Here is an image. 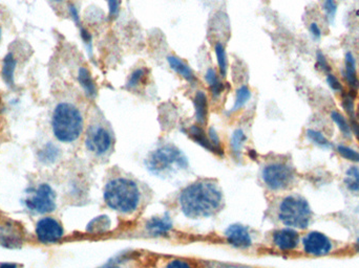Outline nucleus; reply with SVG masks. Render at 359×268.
Wrapping results in <instances>:
<instances>
[{"label": "nucleus", "instance_id": "obj_45", "mask_svg": "<svg viewBox=\"0 0 359 268\" xmlns=\"http://www.w3.org/2000/svg\"><path fill=\"white\" fill-rule=\"evenodd\" d=\"M53 1H56V2H61V1H63V0H53Z\"/></svg>", "mask_w": 359, "mask_h": 268}, {"label": "nucleus", "instance_id": "obj_1", "mask_svg": "<svg viewBox=\"0 0 359 268\" xmlns=\"http://www.w3.org/2000/svg\"><path fill=\"white\" fill-rule=\"evenodd\" d=\"M223 196L216 184L199 181L187 186L180 196L183 213L186 217L197 219L215 215L222 206Z\"/></svg>", "mask_w": 359, "mask_h": 268}, {"label": "nucleus", "instance_id": "obj_13", "mask_svg": "<svg viewBox=\"0 0 359 268\" xmlns=\"http://www.w3.org/2000/svg\"><path fill=\"white\" fill-rule=\"evenodd\" d=\"M273 241L274 244L281 250L289 251L296 248L298 245L299 236L294 230L285 229L274 233Z\"/></svg>", "mask_w": 359, "mask_h": 268}, {"label": "nucleus", "instance_id": "obj_38", "mask_svg": "<svg viewBox=\"0 0 359 268\" xmlns=\"http://www.w3.org/2000/svg\"><path fill=\"white\" fill-rule=\"evenodd\" d=\"M327 82H328L329 86L333 89L334 91H342V90H344V87H342V85L340 84L338 79L335 76L328 74L327 75Z\"/></svg>", "mask_w": 359, "mask_h": 268}, {"label": "nucleus", "instance_id": "obj_23", "mask_svg": "<svg viewBox=\"0 0 359 268\" xmlns=\"http://www.w3.org/2000/svg\"><path fill=\"white\" fill-rule=\"evenodd\" d=\"M215 53L216 56V61H217V65H218V69H219V74L223 78H225L227 76L228 72V59H227V54L225 51V47L222 43L217 42L215 45Z\"/></svg>", "mask_w": 359, "mask_h": 268}, {"label": "nucleus", "instance_id": "obj_43", "mask_svg": "<svg viewBox=\"0 0 359 268\" xmlns=\"http://www.w3.org/2000/svg\"><path fill=\"white\" fill-rule=\"evenodd\" d=\"M18 265L14 263H2L0 264V268H17Z\"/></svg>", "mask_w": 359, "mask_h": 268}, {"label": "nucleus", "instance_id": "obj_22", "mask_svg": "<svg viewBox=\"0 0 359 268\" xmlns=\"http://www.w3.org/2000/svg\"><path fill=\"white\" fill-rule=\"evenodd\" d=\"M250 99H251L250 88L247 85H242L238 90H236L234 104H233V107H232L231 111L235 112V111L242 109L245 105L249 102Z\"/></svg>", "mask_w": 359, "mask_h": 268}, {"label": "nucleus", "instance_id": "obj_5", "mask_svg": "<svg viewBox=\"0 0 359 268\" xmlns=\"http://www.w3.org/2000/svg\"><path fill=\"white\" fill-rule=\"evenodd\" d=\"M279 217L287 226L307 229L312 218V210L308 201L298 196L286 197L280 206Z\"/></svg>", "mask_w": 359, "mask_h": 268}, {"label": "nucleus", "instance_id": "obj_29", "mask_svg": "<svg viewBox=\"0 0 359 268\" xmlns=\"http://www.w3.org/2000/svg\"><path fill=\"white\" fill-rule=\"evenodd\" d=\"M331 118H332L334 123L337 125V127L339 128V130H340L342 134H344L347 137L351 136V132H352V130H351V126L349 125V123L347 121V119L344 118V116L340 115V113L337 112V111H332L331 112Z\"/></svg>", "mask_w": 359, "mask_h": 268}, {"label": "nucleus", "instance_id": "obj_26", "mask_svg": "<svg viewBox=\"0 0 359 268\" xmlns=\"http://www.w3.org/2000/svg\"><path fill=\"white\" fill-rule=\"evenodd\" d=\"M58 155H59V149L57 148L55 145L48 143L44 146V148L40 151L39 158L41 161L48 164V162L55 161L57 157H58Z\"/></svg>", "mask_w": 359, "mask_h": 268}, {"label": "nucleus", "instance_id": "obj_47", "mask_svg": "<svg viewBox=\"0 0 359 268\" xmlns=\"http://www.w3.org/2000/svg\"><path fill=\"white\" fill-rule=\"evenodd\" d=\"M109 268H120V267H117V266H113V267H109Z\"/></svg>", "mask_w": 359, "mask_h": 268}, {"label": "nucleus", "instance_id": "obj_10", "mask_svg": "<svg viewBox=\"0 0 359 268\" xmlns=\"http://www.w3.org/2000/svg\"><path fill=\"white\" fill-rule=\"evenodd\" d=\"M36 235L40 242L54 243L62 238L63 227L54 218L46 217L37 223Z\"/></svg>", "mask_w": 359, "mask_h": 268}, {"label": "nucleus", "instance_id": "obj_35", "mask_svg": "<svg viewBox=\"0 0 359 268\" xmlns=\"http://www.w3.org/2000/svg\"><path fill=\"white\" fill-rule=\"evenodd\" d=\"M316 62H317V66L320 67L322 70H323L325 74L327 75L330 74V71H331L330 65H329L327 59H325L324 55L321 51H318L316 53Z\"/></svg>", "mask_w": 359, "mask_h": 268}, {"label": "nucleus", "instance_id": "obj_30", "mask_svg": "<svg viewBox=\"0 0 359 268\" xmlns=\"http://www.w3.org/2000/svg\"><path fill=\"white\" fill-rule=\"evenodd\" d=\"M307 137L308 139L313 142L314 144L321 146V147H324V148H330L331 147V143L327 140V137H324L323 133L316 131V130L313 129H308L307 130Z\"/></svg>", "mask_w": 359, "mask_h": 268}, {"label": "nucleus", "instance_id": "obj_44", "mask_svg": "<svg viewBox=\"0 0 359 268\" xmlns=\"http://www.w3.org/2000/svg\"><path fill=\"white\" fill-rule=\"evenodd\" d=\"M355 248H356V250H357V251H359V238L357 239V241H356V243H355Z\"/></svg>", "mask_w": 359, "mask_h": 268}, {"label": "nucleus", "instance_id": "obj_17", "mask_svg": "<svg viewBox=\"0 0 359 268\" xmlns=\"http://www.w3.org/2000/svg\"><path fill=\"white\" fill-rule=\"evenodd\" d=\"M78 82L82 87V89L84 90L85 94L91 97V99H94V97L97 96V86L95 81L91 75V72L85 67H80L79 71H78Z\"/></svg>", "mask_w": 359, "mask_h": 268}, {"label": "nucleus", "instance_id": "obj_39", "mask_svg": "<svg viewBox=\"0 0 359 268\" xmlns=\"http://www.w3.org/2000/svg\"><path fill=\"white\" fill-rule=\"evenodd\" d=\"M69 13H70V16L71 18L72 19V21L75 22L76 26H80L81 24V19H80V16H79V12L77 10V7L74 5V4H69Z\"/></svg>", "mask_w": 359, "mask_h": 268}, {"label": "nucleus", "instance_id": "obj_42", "mask_svg": "<svg viewBox=\"0 0 359 268\" xmlns=\"http://www.w3.org/2000/svg\"><path fill=\"white\" fill-rule=\"evenodd\" d=\"M351 130H353L355 136L357 137V140L359 141V123L355 119V118L351 119Z\"/></svg>", "mask_w": 359, "mask_h": 268}, {"label": "nucleus", "instance_id": "obj_25", "mask_svg": "<svg viewBox=\"0 0 359 268\" xmlns=\"http://www.w3.org/2000/svg\"><path fill=\"white\" fill-rule=\"evenodd\" d=\"M345 183L351 192L359 193V168L351 167L348 170Z\"/></svg>", "mask_w": 359, "mask_h": 268}, {"label": "nucleus", "instance_id": "obj_4", "mask_svg": "<svg viewBox=\"0 0 359 268\" xmlns=\"http://www.w3.org/2000/svg\"><path fill=\"white\" fill-rule=\"evenodd\" d=\"M148 170L156 175H164L179 169H186L188 162L184 154L175 146L166 145L153 151L146 160Z\"/></svg>", "mask_w": 359, "mask_h": 268}, {"label": "nucleus", "instance_id": "obj_8", "mask_svg": "<svg viewBox=\"0 0 359 268\" xmlns=\"http://www.w3.org/2000/svg\"><path fill=\"white\" fill-rule=\"evenodd\" d=\"M111 136L110 133L103 127H94L89 130L85 145L86 148L94 152L97 155H103L111 147Z\"/></svg>", "mask_w": 359, "mask_h": 268}, {"label": "nucleus", "instance_id": "obj_19", "mask_svg": "<svg viewBox=\"0 0 359 268\" xmlns=\"http://www.w3.org/2000/svg\"><path fill=\"white\" fill-rule=\"evenodd\" d=\"M15 68H16V59L12 53L6 54L2 62L1 75L4 83L9 87H14L15 85Z\"/></svg>", "mask_w": 359, "mask_h": 268}, {"label": "nucleus", "instance_id": "obj_28", "mask_svg": "<svg viewBox=\"0 0 359 268\" xmlns=\"http://www.w3.org/2000/svg\"><path fill=\"white\" fill-rule=\"evenodd\" d=\"M146 77V70L144 68H137L135 69L132 74H130L127 83H126V87L128 89H135L138 86H140L143 81Z\"/></svg>", "mask_w": 359, "mask_h": 268}, {"label": "nucleus", "instance_id": "obj_40", "mask_svg": "<svg viewBox=\"0 0 359 268\" xmlns=\"http://www.w3.org/2000/svg\"><path fill=\"white\" fill-rule=\"evenodd\" d=\"M309 30H310V32H311V35L313 36V38L315 40H320L321 39L322 30H321V28L318 27V24L316 22H312L311 24H310Z\"/></svg>", "mask_w": 359, "mask_h": 268}, {"label": "nucleus", "instance_id": "obj_27", "mask_svg": "<svg viewBox=\"0 0 359 268\" xmlns=\"http://www.w3.org/2000/svg\"><path fill=\"white\" fill-rule=\"evenodd\" d=\"M109 224H110V221H109L108 217H106V216L98 217V218L94 219V220L88 224L87 231L91 233H101V232L108 230Z\"/></svg>", "mask_w": 359, "mask_h": 268}, {"label": "nucleus", "instance_id": "obj_9", "mask_svg": "<svg viewBox=\"0 0 359 268\" xmlns=\"http://www.w3.org/2000/svg\"><path fill=\"white\" fill-rule=\"evenodd\" d=\"M304 249L308 255L324 256L332 249V242L324 234L320 232L309 233L303 240Z\"/></svg>", "mask_w": 359, "mask_h": 268}, {"label": "nucleus", "instance_id": "obj_16", "mask_svg": "<svg viewBox=\"0 0 359 268\" xmlns=\"http://www.w3.org/2000/svg\"><path fill=\"white\" fill-rule=\"evenodd\" d=\"M171 227H173V223H171L168 217L152 218L146 223V230L152 236H162V235H165L171 230Z\"/></svg>", "mask_w": 359, "mask_h": 268}, {"label": "nucleus", "instance_id": "obj_20", "mask_svg": "<svg viewBox=\"0 0 359 268\" xmlns=\"http://www.w3.org/2000/svg\"><path fill=\"white\" fill-rule=\"evenodd\" d=\"M188 133H189V136L191 137V139L199 144L200 146H202L203 148L207 149L208 151L210 152H214V153H216L215 152V149L214 146H212L210 140L208 135L205 133V131H204L203 128L200 126V125H193L189 128L188 130Z\"/></svg>", "mask_w": 359, "mask_h": 268}, {"label": "nucleus", "instance_id": "obj_36", "mask_svg": "<svg viewBox=\"0 0 359 268\" xmlns=\"http://www.w3.org/2000/svg\"><path fill=\"white\" fill-rule=\"evenodd\" d=\"M208 137H209V140H210L212 146H214V147H215V152L217 154H223V149L221 147V143H219V139H218V136H217V134L215 132V130L214 128H210L209 129Z\"/></svg>", "mask_w": 359, "mask_h": 268}, {"label": "nucleus", "instance_id": "obj_2", "mask_svg": "<svg viewBox=\"0 0 359 268\" xmlns=\"http://www.w3.org/2000/svg\"><path fill=\"white\" fill-rule=\"evenodd\" d=\"M53 131L56 139L62 143L77 141L83 131V117L71 103H60L53 113Z\"/></svg>", "mask_w": 359, "mask_h": 268}, {"label": "nucleus", "instance_id": "obj_6", "mask_svg": "<svg viewBox=\"0 0 359 268\" xmlns=\"http://www.w3.org/2000/svg\"><path fill=\"white\" fill-rule=\"evenodd\" d=\"M294 174L293 170L285 164L268 165L263 171V179L265 183L272 190H284L291 184Z\"/></svg>", "mask_w": 359, "mask_h": 268}, {"label": "nucleus", "instance_id": "obj_18", "mask_svg": "<svg viewBox=\"0 0 359 268\" xmlns=\"http://www.w3.org/2000/svg\"><path fill=\"white\" fill-rule=\"evenodd\" d=\"M345 65H346V80L349 86L352 88V90L356 93V91L359 89V80L356 71V62L352 53L346 54Z\"/></svg>", "mask_w": 359, "mask_h": 268}, {"label": "nucleus", "instance_id": "obj_24", "mask_svg": "<svg viewBox=\"0 0 359 268\" xmlns=\"http://www.w3.org/2000/svg\"><path fill=\"white\" fill-rule=\"evenodd\" d=\"M246 140H247V136L242 129L235 130V131L233 132V134L231 136L230 145H231L232 152L236 157H239L240 154L242 153V149L244 147V144H245V142H246Z\"/></svg>", "mask_w": 359, "mask_h": 268}, {"label": "nucleus", "instance_id": "obj_34", "mask_svg": "<svg viewBox=\"0 0 359 268\" xmlns=\"http://www.w3.org/2000/svg\"><path fill=\"white\" fill-rule=\"evenodd\" d=\"M109 19H116L119 17L121 11V0H108Z\"/></svg>", "mask_w": 359, "mask_h": 268}, {"label": "nucleus", "instance_id": "obj_33", "mask_svg": "<svg viewBox=\"0 0 359 268\" xmlns=\"http://www.w3.org/2000/svg\"><path fill=\"white\" fill-rule=\"evenodd\" d=\"M323 10L325 12V15L328 16V18L333 21L334 16H335L337 11L336 0H323Z\"/></svg>", "mask_w": 359, "mask_h": 268}, {"label": "nucleus", "instance_id": "obj_41", "mask_svg": "<svg viewBox=\"0 0 359 268\" xmlns=\"http://www.w3.org/2000/svg\"><path fill=\"white\" fill-rule=\"evenodd\" d=\"M166 268H192V267L190 266V264L185 261H182V260H174V261H171L166 266Z\"/></svg>", "mask_w": 359, "mask_h": 268}, {"label": "nucleus", "instance_id": "obj_15", "mask_svg": "<svg viewBox=\"0 0 359 268\" xmlns=\"http://www.w3.org/2000/svg\"><path fill=\"white\" fill-rule=\"evenodd\" d=\"M194 118L200 126L204 125L207 120L208 116V100L204 91H198L194 95Z\"/></svg>", "mask_w": 359, "mask_h": 268}, {"label": "nucleus", "instance_id": "obj_14", "mask_svg": "<svg viewBox=\"0 0 359 268\" xmlns=\"http://www.w3.org/2000/svg\"><path fill=\"white\" fill-rule=\"evenodd\" d=\"M167 62L169 64L170 68L175 70L179 76H181L182 78H184L186 81H188V82L191 84L195 83L197 79H195V76L193 74L192 69L184 61H182L176 56H168Z\"/></svg>", "mask_w": 359, "mask_h": 268}, {"label": "nucleus", "instance_id": "obj_21", "mask_svg": "<svg viewBox=\"0 0 359 268\" xmlns=\"http://www.w3.org/2000/svg\"><path fill=\"white\" fill-rule=\"evenodd\" d=\"M205 80L209 86L210 92L214 97H218L224 91V84L219 80L217 72L215 68H208L205 74Z\"/></svg>", "mask_w": 359, "mask_h": 268}, {"label": "nucleus", "instance_id": "obj_7", "mask_svg": "<svg viewBox=\"0 0 359 268\" xmlns=\"http://www.w3.org/2000/svg\"><path fill=\"white\" fill-rule=\"evenodd\" d=\"M56 195L50 185L40 184L31 197L26 200L27 207L40 214L53 212L56 208Z\"/></svg>", "mask_w": 359, "mask_h": 268}, {"label": "nucleus", "instance_id": "obj_48", "mask_svg": "<svg viewBox=\"0 0 359 268\" xmlns=\"http://www.w3.org/2000/svg\"><path fill=\"white\" fill-rule=\"evenodd\" d=\"M358 118H359V110H358Z\"/></svg>", "mask_w": 359, "mask_h": 268}, {"label": "nucleus", "instance_id": "obj_32", "mask_svg": "<svg viewBox=\"0 0 359 268\" xmlns=\"http://www.w3.org/2000/svg\"><path fill=\"white\" fill-rule=\"evenodd\" d=\"M78 28H79V30H80L81 39H82L84 45L86 46V50H87L89 56H92L93 55V37H92V34L82 26V23H81L80 26H78Z\"/></svg>", "mask_w": 359, "mask_h": 268}, {"label": "nucleus", "instance_id": "obj_12", "mask_svg": "<svg viewBox=\"0 0 359 268\" xmlns=\"http://www.w3.org/2000/svg\"><path fill=\"white\" fill-rule=\"evenodd\" d=\"M226 237L228 242L236 247H248L252 242L248 230L240 224H233L228 227Z\"/></svg>", "mask_w": 359, "mask_h": 268}, {"label": "nucleus", "instance_id": "obj_11", "mask_svg": "<svg viewBox=\"0 0 359 268\" xmlns=\"http://www.w3.org/2000/svg\"><path fill=\"white\" fill-rule=\"evenodd\" d=\"M22 233L17 225L10 222H0V244L15 247L21 244Z\"/></svg>", "mask_w": 359, "mask_h": 268}, {"label": "nucleus", "instance_id": "obj_37", "mask_svg": "<svg viewBox=\"0 0 359 268\" xmlns=\"http://www.w3.org/2000/svg\"><path fill=\"white\" fill-rule=\"evenodd\" d=\"M342 107L346 110V112L349 115L350 119L355 118V111H354V104H353V97L351 95H348L346 97H344L342 100Z\"/></svg>", "mask_w": 359, "mask_h": 268}, {"label": "nucleus", "instance_id": "obj_46", "mask_svg": "<svg viewBox=\"0 0 359 268\" xmlns=\"http://www.w3.org/2000/svg\"><path fill=\"white\" fill-rule=\"evenodd\" d=\"M0 38H1V28H0Z\"/></svg>", "mask_w": 359, "mask_h": 268}, {"label": "nucleus", "instance_id": "obj_31", "mask_svg": "<svg viewBox=\"0 0 359 268\" xmlns=\"http://www.w3.org/2000/svg\"><path fill=\"white\" fill-rule=\"evenodd\" d=\"M337 152L339 153V155L341 157H344L350 161L359 162V152L347 147V146H342V145L338 146Z\"/></svg>", "mask_w": 359, "mask_h": 268}, {"label": "nucleus", "instance_id": "obj_3", "mask_svg": "<svg viewBox=\"0 0 359 268\" xmlns=\"http://www.w3.org/2000/svg\"><path fill=\"white\" fill-rule=\"evenodd\" d=\"M104 200L110 208L118 212L133 213L140 202L138 185L126 178H116L105 186Z\"/></svg>", "mask_w": 359, "mask_h": 268}]
</instances>
